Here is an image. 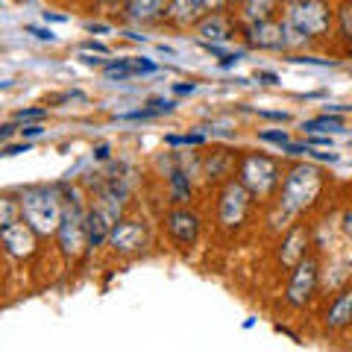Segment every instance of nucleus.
Returning <instances> with one entry per match:
<instances>
[{"label":"nucleus","instance_id":"nucleus-25","mask_svg":"<svg viewBox=\"0 0 352 352\" xmlns=\"http://www.w3.org/2000/svg\"><path fill=\"white\" fill-rule=\"evenodd\" d=\"M44 118H47V109H21V112H15L18 124H24V120H44Z\"/></svg>","mask_w":352,"mask_h":352},{"label":"nucleus","instance_id":"nucleus-19","mask_svg":"<svg viewBox=\"0 0 352 352\" xmlns=\"http://www.w3.org/2000/svg\"><path fill=\"white\" fill-rule=\"evenodd\" d=\"M282 0H244V15L250 21H270Z\"/></svg>","mask_w":352,"mask_h":352},{"label":"nucleus","instance_id":"nucleus-11","mask_svg":"<svg viewBox=\"0 0 352 352\" xmlns=\"http://www.w3.org/2000/svg\"><path fill=\"white\" fill-rule=\"evenodd\" d=\"M168 232L179 247H191L197 235H200V217L188 208H176L168 214Z\"/></svg>","mask_w":352,"mask_h":352},{"label":"nucleus","instance_id":"nucleus-21","mask_svg":"<svg viewBox=\"0 0 352 352\" xmlns=\"http://www.w3.org/2000/svg\"><path fill=\"white\" fill-rule=\"evenodd\" d=\"M305 132H326V129H344V118H338V115H320V118H311V120H305L302 124Z\"/></svg>","mask_w":352,"mask_h":352},{"label":"nucleus","instance_id":"nucleus-17","mask_svg":"<svg viewBox=\"0 0 352 352\" xmlns=\"http://www.w3.org/2000/svg\"><path fill=\"white\" fill-rule=\"evenodd\" d=\"M164 6H168V0H126L124 15L129 21H141V24H144V21L164 15Z\"/></svg>","mask_w":352,"mask_h":352},{"label":"nucleus","instance_id":"nucleus-8","mask_svg":"<svg viewBox=\"0 0 352 352\" xmlns=\"http://www.w3.org/2000/svg\"><path fill=\"white\" fill-rule=\"evenodd\" d=\"M317 282H320V270H317V261H314V258H302V261L294 267V273H291V282H288V294H285V300H288L294 308L305 305V302L314 296Z\"/></svg>","mask_w":352,"mask_h":352},{"label":"nucleus","instance_id":"nucleus-31","mask_svg":"<svg viewBox=\"0 0 352 352\" xmlns=\"http://www.w3.org/2000/svg\"><path fill=\"white\" fill-rule=\"evenodd\" d=\"M82 47L85 50H94V53H109V47H106V44H100V41H85Z\"/></svg>","mask_w":352,"mask_h":352},{"label":"nucleus","instance_id":"nucleus-35","mask_svg":"<svg viewBox=\"0 0 352 352\" xmlns=\"http://www.w3.org/2000/svg\"><path fill=\"white\" fill-rule=\"evenodd\" d=\"M261 118H273V120H288V115L285 112H258Z\"/></svg>","mask_w":352,"mask_h":352},{"label":"nucleus","instance_id":"nucleus-27","mask_svg":"<svg viewBox=\"0 0 352 352\" xmlns=\"http://www.w3.org/2000/svg\"><path fill=\"white\" fill-rule=\"evenodd\" d=\"M15 203H12V197H3V214H0V226H9V223H15Z\"/></svg>","mask_w":352,"mask_h":352},{"label":"nucleus","instance_id":"nucleus-29","mask_svg":"<svg viewBox=\"0 0 352 352\" xmlns=\"http://www.w3.org/2000/svg\"><path fill=\"white\" fill-rule=\"evenodd\" d=\"M41 132H44V126H41V124H30V126H21V135H24V138H38Z\"/></svg>","mask_w":352,"mask_h":352},{"label":"nucleus","instance_id":"nucleus-28","mask_svg":"<svg viewBox=\"0 0 352 352\" xmlns=\"http://www.w3.org/2000/svg\"><path fill=\"white\" fill-rule=\"evenodd\" d=\"M27 32H32V36H36V38H41V41H56V36H53V32L50 30H44V27H27Z\"/></svg>","mask_w":352,"mask_h":352},{"label":"nucleus","instance_id":"nucleus-4","mask_svg":"<svg viewBox=\"0 0 352 352\" xmlns=\"http://www.w3.org/2000/svg\"><path fill=\"white\" fill-rule=\"evenodd\" d=\"M120 197H124V191H118V185H112V188L103 191L100 200L94 203L91 214H88V244H91V247H100L103 241H109L112 229L118 226Z\"/></svg>","mask_w":352,"mask_h":352},{"label":"nucleus","instance_id":"nucleus-20","mask_svg":"<svg viewBox=\"0 0 352 352\" xmlns=\"http://www.w3.org/2000/svg\"><path fill=\"white\" fill-rule=\"evenodd\" d=\"M206 170H208V179H223V176L232 170V156H229L226 150L212 153V159H208Z\"/></svg>","mask_w":352,"mask_h":352},{"label":"nucleus","instance_id":"nucleus-37","mask_svg":"<svg viewBox=\"0 0 352 352\" xmlns=\"http://www.w3.org/2000/svg\"><path fill=\"white\" fill-rule=\"evenodd\" d=\"M344 232L352 238V212H346V214H344Z\"/></svg>","mask_w":352,"mask_h":352},{"label":"nucleus","instance_id":"nucleus-22","mask_svg":"<svg viewBox=\"0 0 352 352\" xmlns=\"http://www.w3.org/2000/svg\"><path fill=\"white\" fill-rule=\"evenodd\" d=\"M170 197H173V203H185L191 197V182H188V176H185L182 170L170 173Z\"/></svg>","mask_w":352,"mask_h":352},{"label":"nucleus","instance_id":"nucleus-30","mask_svg":"<svg viewBox=\"0 0 352 352\" xmlns=\"http://www.w3.org/2000/svg\"><path fill=\"white\" fill-rule=\"evenodd\" d=\"M291 62H300V65H320V68H326V65H329V62L314 59V56H296V59H291Z\"/></svg>","mask_w":352,"mask_h":352},{"label":"nucleus","instance_id":"nucleus-1","mask_svg":"<svg viewBox=\"0 0 352 352\" xmlns=\"http://www.w3.org/2000/svg\"><path fill=\"white\" fill-rule=\"evenodd\" d=\"M18 206H21V217H24L38 235H56L59 232L65 206H62L59 194L53 188H47V185H32V188H24L21 191Z\"/></svg>","mask_w":352,"mask_h":352},{"label":"nucleus","instance_id":"nucleus-16","mask_svg":"<svg viewBox=\"0 0 352 352\" xmlns=\"http://www.w3.org/2000/svg\"><path fill=\"white\" fill-rule=\"evenodd\" d=\"M156 71V62L150 59H118L106 68L109 80H129V76H141V74H153Z\"/></svg>","mask_w":352,"mask_h":352},{"label":"nucleus","instance_id":"nucleus-18","mask_svg":"<svg viewBox=\"0 0 352 352\" xmlns=\"http://www.w3.org/2000/svg\"><path fill=\"white\" fill-rule=\"evenodd\" d=\"M349 323H352V288L340 294L326 311V326L329 329H346Z\"/></svg>","mask_w":352,"mask_h":352},{"label":"nucleus","instance_id":"nucleus-32","mask_svg":"<svg viewBox=\"0 0 352 352\" xmlns=\"http://www.w3.org/2000/svg\"><path fill=\"white\" fill-rule=\"evenodd\" d=\"M24 150H30L27 141L24 144H6V156H15V153H24Z\"/></svg>","mask_w":352,"mask_h":352},{"label":"nucleus","instance_id":"nucleus-10","mask_svg":"<svg viewBox=\"0 0 352 352\" xmlns=\"http://www.w3.org/2000/svg\"><path fill=\"white\" fill-rule=\"evenodd\" d=\"M36 235L38 232L30 223H24V220L0 226V241H3V247L9 250V256H15V258L32 256V250H36Z\"/></svg>","mask_w":352,"mask_h":352},{"label":"nucleus","instance_id":"nucleus-7","mask_svg":"<svg viewBox=\"0 0 352 352\" xmlns=\"http://www.w3.org/2000/svg\"><path fill=\"white\" fill-rule=\"evenodd\" d=\"M250 197L252 191L247 188L244 182H226L223 185V194H220V223H223L226 229L232 226H241L247 217V208H250Z\"/></svg>","mask_w":352,"mask_h":352},{"label":"nucleus","instance_id":"nucleus-14","mask_svg":"<svg viewBox=\"0 0 352 352\" xmlns=\"http://www.w3.org/2000/svg\"><path fill=\"white\" fill-rule=\"evenodd\" d=\"M197 36H200L203 44H220V41H229L232 38V24H229V18L212 12L208 18L200 21V27H197Z\"/></svg>","mask_w":352,"mask_h":352},{"label":"nucleus","instance_id":"nucleus-38","mask_svg":"<svg viewBox=\"0 0 352 352\" xmlns=\"http://www.w3.org/2000/svg\"><path fill=\"white\" fill-rule=\"evenodd\" d=\"M258 80H267V82H279V76H276V74H270V71H258Z\"/></svg>","mask_w":352,"mask_h":352},{"label":"nucleus","instance_id":"nucleus-13","mask_svg":"<svg viewBox=\"0 0 352 352\" xmlns=\"http://www.w3.org/2000/svg\"><path fill=\"white\" fill-rule=\"evenodd\" d=\"M206 9V0H170L168 3V18L179 27H191V24H200Z\"/></svg>","mask_w":352,"mask_h":352},{"label":"nucleus","instance_id":"nucleus-23","mask_svg":"<svg viewBox=\"0 0 352 352\" xmlns=\"http://www.w3.org/2000/svg\"><path fill=\"white\" fill-rule=\"evenodd\" d=\"M338 15H340V36L352 44V0H346V3L340 6Z\"/></svg>","mask_w":352,"mask_h":352},{"label":"nucleus","instance_id":"nucleus-26","mask_svg":"<svg viewBox=\"0 0 352 352\" xmlns=\"http://www.w3.org/2000/svg\"><path fill=\"white\" fill-rule=\"evenodd\" d=\"M258 138L261 141H270V144H279V147L288 144V132H282V129H267V132H261Z\"/></svg>","mask_w":352,"mask_h":352},{"label":"nucleus","instance_id":"nucleus-40","mask_svg":"<svg viewBox=\"0 0 352 352\" xmlns=\"http://www.w3.org/2000/svg\"><path fill=\"white\" fill-rule=\"evenodd\" d=\"M94 156H97V159H109V147H106V144H100V147L94 150Z\"/></svg>","mask_w":352,"mask_h":352},{"label":"nucleus","instance_id":"nucleus-34","mask_svg":"<svg viewBox=\"0 0 352 352\" xmlns=\"http://www.w3.org/2000/svg\"><path fill=\"white\" fill-rule=\"evenodd\" d=\"M314 147H332V138H326V135H317L314 141H311Z\"/></svg>","mask_w":352,"mask_h":352},{"label":"nucleus","instance_id":"nucleus-3","mask_svg":"<svg viewBox=\"0 0 352 352\" xmlns=\"http://www.w3.org/2000/svg\"><path fill=\"white\" fill-rule=\"evenodd\" d=\"M285 24L294 32H300L302 38H317L332 27V9L323 0H291Z\"/></svg>","mask_w":352,"mask_h":352},{"label":"nucleus","instance_id":"nucleus-5","mask_svg":"<svg viewBox=\"0 0 352 352\" xmlns=\"http://www.w3.org/2000/svg\"><path fill=\"white\" fill-rule=\"evenodd\" d=\"M56 235H59V247L68 258L80 256L82 247H91L88 244V217L82 214L80 200H71V206H65V214H62Z\"/></svg>","mask_w":352,"mask_h":352},{"label":"nucleus","instance_id":"nucleus-2","mask_svg":"<svg viewBox=\"0 0 352 352\" xmlns=\"http://www.w3.org/2000/svg\"><path fill=\"white\" fill-rule=\"evenodd\" d=\"M323 188V170L317 164H296V168L285 176L282 185V208L285 212H302L311 206Z\"/></svg>","mask_w":352,"mask_h":352},{"label":"nucleus","instance_id":"nucleus-39","mask_svg":"<svg viewBox=\"0 0 352 352\" xmlns=\"http://www.w3.org/2000/svg\"><path fill=\"white\" fill-rule=\"evenodd\" d=\"M173 91L176 94H191L194 91V82H188V85H173Z\"/></svg>","mask_w":352,"mask_h":352},{"label":"nucleus","instance_id":"nucleus-12","mask_svg":"<svg viewBox=\"0 0 352 352\" xmlns=\"http://www.w3.org/2000/svg\"><path fill=\"white\" fill-rule=\"evenodd\" d=\"M109 244H112L118 252H135L144 250L147 244V232L141 223H132V220H118V226L109 235Z\"/></svg>","mask_w":352,"mask_h":352},{"label":"nucleus","instance_id":"nucleus-15","mask_svg":"<svg viewBox=\"0 0 352 352\" xmlns=\"http://www.w3.org/2000/svg\"><path fill=\"white\" fill-rule=\"evenodd\" d=\"M305 244H308V232L302 226H296L288 232V238H285L282 244V252H279V261L285 264V267H296L302 258H305Z\"/></svg>","mask_w":352,"mask_h":352},{"label":"nucleus","instance_id":"nucleus-41","mask_svg":"<svg viewBox=\"0 0 352 352\" xmlns=\"http://www.w3.org/2000/svg\"><path fill=\"white\" fill-rule=\"evenodd\" d=\"M12 132H15V126L6 124V126H3V141H9V135H12Z\"/></svg>","mask_w":352,"mask_h":352},{"label":"nucleus","instance_id":"nucleus-9","mask_svg":"<svg viewBox=\"0 0 352 352\" xmlns=\"http://www.w3.org/2000/svg\"><path fill=\"white\" fill-rule=\"evenodd\" d=\"M247 41L258 50H285L291 47L288 27L276 24V21H250L247 27Z\"/></svg>","mask_w":352,"mask_h":352},{"label":"nucleus","instance_id":"nucleus-36","mask_svg":"<svg viewBox=\"0 0 352 352\" xmlns=\"http://www.w3.org/2000/svg\"><path fill=\"white\" fill-rule=\"evenodd\" d=\"M44 21H56V24H65L68 18H65V15H56V12H44Z\"/></svg>","mask_w":352,"mask_h":352},{"label":"nucleus","instance_id":"nucleus-33","mask_svg":"<svg viewBox=\"0 0 352 352\" xmlns=\"http://www.w3.org/2000/svg\"><path fill=\"white\" fill-rule=\"evenodd\" d=\"M223 6H226V0H206V9H208V12H220Z\"/></svg>","mask_w":352,"mask_h":352},{"label":"nucleus","instance_id":"nucleus-24","mask_svg":"<svg viewBox=\"0 0 352 352\" xmlns=\"http://www.w3.org/2000/svg\"><path fill=\"white\" fill-rule=\"evenodd\" d=\"M203 141H206V135L194 132V135H168V138H164V144L176 147V144H203Z\"/></svg>","mask_w":352,"mask_h":352},{"label":"nucleus","instance_id":"nucleus-6","mask_svg":"<svg viewBox=\"0 0 352 352\" xmlns=\"http://www.w3.org/2000/svg\"><path fill=\"white\" fill-rule=\"evenodd\" d=\"M241 182H244L256 197H267L279 182V164L270 156L250 153V156L241 162Z\"/></svg>","mask_w":352,"mask_h":352}]
</instances>
